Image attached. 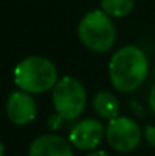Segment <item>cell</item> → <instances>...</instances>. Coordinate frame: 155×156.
Masks as SVG:
<instances>
[{"mask_svg":"<svg viewBox=\"0 0 155 156\" xmlns=\"http://www.w3.org/2000/svg\"><path fill=\"white\" fill-rule=\"evenodd\" d=\"M149 73L146 53L137 46H125L113 53L108 65L109 82L119 93L138 90Z\"/></svg>","mask_w":155,"mask_h":156,"instance_id":"obj_1","label":"cell"},{"mask_svg":"<svg viewBox=\"0 0 155 156\" xmlns=\"http://www.w3.org/2000/svg\"><path fill=\"white\" fill-rule=\"evenodd\" d=\"M58 70L50 59L44 56H28L14 68V83L20 91L43 94L58 83Z\"/></svg>","mask_w":155,"mask_h":156,"instance_id":"obj_2","label":"cell"},{"mask_svg":"<svg viewBox=\"0 0 155 156\" xmlns=\"http://www.w3.org/2000/svg\"><path fill=\"white\" fill-rule=\"evenodd\" d=\"M79 41L91 52L105 53L116 43V27L109 15L102 9L87 12L78 24Z\"/></svg>","mask_w":155,"mask_h":156,"instance_id":"obj_3","label":"cell"},{"mask_svg":"<svg viewBox=\"0 0 155 156\" xmlns=\"http://www.w3.org/2000/svg\"><path fill=\"white\" fill-rule=\"evenodd\" d=\"M52 102L55 112H58L64 120L72 121L79 118L85 111L87 91L78 79L64 76L52 90Z\"/></svg>","mask_w":155,"mask_h":156,"instance_id":"obj_4","label":"cell"},{"mask_svg":"<svg viewBox=\"0 0 155 156\" xmlns=\"http://www.w3.org/2000/svg\"><path fill=\"white\" fill-rule=\"evenodd\" d=\"M143 138V130L129 117H117L108 121L105 127V140L109 147L119 153H129L135 150Z\"/></svg>","mask_w":155,"mask_h":156,"instance_id":"obj_5","label":"cell"},{"mask_svg":"<svg viewBox=\"0 0 155 156\" xmlns=\"http://www.w3.org/2000/svg\"><path fill=\"white\" fill-rule=\"evenodd\" d=\"M103 136H105V127L99 120L84 118L72 127L68 133V141L78 150L93 152L102 143Z\"/></svg>","mask_w":155,"mask_h":156,"instance_id":"obj_6","label":"cell"},{"mask_svg":"<svg viewBox=\"0 0 155 156\" xmlns=\"http://www.w3.org/2000/svg\"><path fill=\"white\" fill-rule=\"evenodd\" d=\"M6 115L15 126H26L37 117V102L32 94L24 91H14L6 100Z\"/></svg>","mask_w":155,"mask_h":156,"instance_id":"obj_7","label":"cell"},{"mask_svg":"<svg viewBox=\"0 0 155 156\" xmlns=\"http://www.w3.org/2000/svg\"><path fill=\"white\" fill-rule=\"evenodd\" d=\"M29 156H73V146L59 135L44 133L31 143Z\"/></svg>","mask_w":155,"mask_h":156,"instance_id":"obj_8","label":"cell"},{"mask_svg":"<svg viewBox=\"0 0 155 156\" xmlns=\"http://www.w3.org/2000/svg\"><path fill=\"white\" fill-rule=\"evenodd\" d=\"M93 109L102 120H106V121H111V120L120 117L119 115V112H120L119 99L111 91H106V90H102V91L94 94Z\"/></svg>","mask_w":155,"mask_h":156,"instance_id":"obj_9","label":"cell"},{"mask_svg":"<svg viewBox=\"0 0 155 156\" xmlns=\"http://www.w3.org/2000/svg\"><path fill=\"white\" fill-rule=\"evenodd\" d=\"M135 0H101V9L111 18H122L132 12Z\"/></svg>","mask_w":155,"mask_h":156,"instance_id":"obj_10","label":"cell"},{"mask_svg":"<svg viewBox=\"0 0 155 156\" xmlns=\"http://www.w3.org/2000/svg\"><path fill=\"white\" fill-rule=\"evenodd\" d=\"M143 138H145V141L151 147H155V126L154 124L145 126V129H143Z\"/></svg>","mask_w":155,"mask_h":156,"instance_id":"obj_11","label":"cell"},{"mask_svg":"<svg viewBox=\"0 0 155 156\" xmlns=\"http://www.w3.org/2000/svg\"><path fill=\"white\" fill-rule=\"evenodd\" d=\"M62 121H64V118L58 112H55V114H52L50 117L47 118V126H49V129H52V130H58V129H61Z\"/></svg>","mask_w":155,"mask_h":156,"instance_id":"obj_12","label":"cell"},{"mask_svg":"<svg viewBox=\"0 0 155 156\" xmlns=\"http://www.w3.org/2000/svg\"><path fill=\"white\" fill-rule=\"evenodd\" d=\"M149 108H151L152 114L155 115V83L152 85V88L149 91Z\"/></svg>","mask_w":155,"mask_h":156,"instance_id":"obj_13","label":"cell"},{"mask_svg":"<svg viewBox=\"0 0 155 156\" xmlns=\"http://www.w3.org/2000/svg\"><path fill=\"white\" fill-rule=\"evenodd\" d=\"M85 156H109V155L106 152H103V150H93V152L87 153Z\"/></svg>","mask_w":155,"mask_h":156,"instance_id":"obj_14","label":"cell"},{"mask_svg":"<svg viewBox=\"0 0 155 156\" xmlns=\"http://www.w3.org/2000/svg\"><path fill=\"white\" fill-rule=\"evenodd\" d=\"M0 156H5V144L0 146Z\"/></svg>","mask_w":155,"mask_h":156,"instance_id":"obj_15","label":"cell"}]
</instances>
